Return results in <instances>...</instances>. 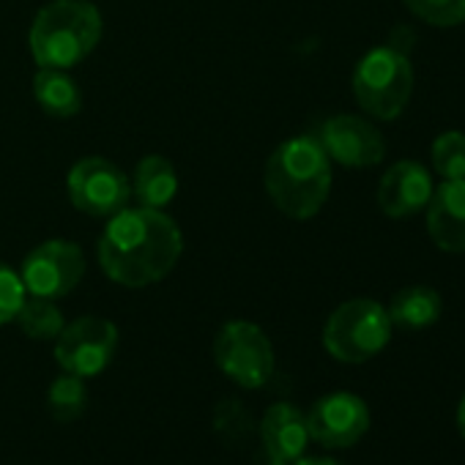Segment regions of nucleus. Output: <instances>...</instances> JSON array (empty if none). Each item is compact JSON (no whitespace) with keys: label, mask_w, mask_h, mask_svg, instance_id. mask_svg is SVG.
Wrapping results in <instances>:
<instances>
[{"label":"nucleus","mask_w":465,"mask_h":465,"mask_svg":"<svg viewBox=\"0 0 465 465\" xmlns=\"http://www.w3.org/2000/svg\"><path fill=\"white\" fill-rule=\"evenodd\" d=\"M432 194V178L424 164L402 159L391 164L378 183V205L386 216L402 219L427 205Z\"/></svg>","instance_id":"nucleus-14"},{"label":"nucleus","mask_w":465,"mask_h":465,"mask_svg":"<svg viewBox=\"0 0 465 465\" xmlns=\"http://www.w3.org/2000/svg\"><path fill=\"white\" fill-rule=\"evenodd\" d=\"M261 443L266 465H293L310 446L307 413L291 402H274L261 421Z\"/></svg>","instance_id":"nucleus-12"},{"label":"nucleus","mask_w":465,"mask_h":465,"mask_svg":"<svg viewBox=\"0 0 465 465\" xmlns=\"http://www.w3.org/2000/svg\"><path fill=\"white\" fill-rule=\"evenodd\" d=\"M25 302V282L17 272L0 263V326L17 318Z\"/></svg>","instance_id":"nucleus-23"},{"label":"nucleus","mask_w":465,"mask_h":465,"mask_svg":"<svg viewBox=\"0 0 465 465\" xmlns=\"http://www.w3.org/2000/svg\"><path fill=\"white\" fill-rule=\"evenodd\" d=\"M66 186H69L72 203L91 216L118 213L121 208H126L129 194H132V183L124 175V170L104 156L80 159L72 167Z\"/></svg>","instance_id":"nucleus-8"},{"label":"nucleus","mask_w":465,"mask_h":465,"mask_svg":"<svg viewBox=\"0 0 465 465\" xmlns=\"http://www.w3.org/2000/svg\"><path fill=\"white\" fill-rule=\"evenodd\" d=\"M413 45H416V34L408 25H397L391 31V36H389V47L397 50V53H402V55H408L413 50Z\"/></svg>","instance_id":"nucleus-24"},{"label":"nucleus","mask_w":465,"mask_h":465,"mask_svg":"<svg viewBox=\"0 0 465 465\" xmlns=\"http://www.w3.org/2000/svg\"><path fill=\"white\" fill-rule=\"evenodd\" d=\"M413 66L389 45L370 50L353 72V96L378 121H394L411 102Z\"/></svg>","instance_id":"nucleus-4"},{"label":"nucleus","mask_w":465,"mask_h":465,"mask_svg":"<svg viewBox=\"0 0 465 465\" xmlns=\"http://www.w3.org/2000/svg\"><path fill=\"white\" fill-rule=\"evenodd\" d=\"M310 440L323 449H348L370 430V408L359 394L334 391L321 397L307 413Z\"/></svg>","instance_id":"nucleus-10"},{"label":"nucleus","mask_w":465,"mask_h":465,"mask_svg":"<svg viewBox=\"0 0 465 465\" xmlns=\"http://www.w3.org/2000/svg\"><path fill=\"white\" fill-rule=\"evenodd\" d=\"M315 140L329 159L345 167H372L386 156L381 132L359 115H334L323 121Z\"/></svg>","instance_id":"nucleus-11"},{"label":"nucleus","mask_w":465,"mask_h":465,"mask_svg":"<svg viewBox=\"0 0 465 465\" xmlns=\"http://www.w3.org/2000/svg\"><path fill=\"white\" fill-rule=\"evenodd\" d=\"M266 192L291 219L315 216L331 192V162L315 137L282 143L266 162Z\"/></svg>","instance_id":"nucleus-2"},{"label":"nucleus","mask_w":465,"mask_h":465,"mask_svg":"<svg viewBox=\"0 0 465 465\" xmlns=\"http://www.w3.org/2000/svg\"><path fill=\"white\" fill-rule=\"evenodd\" d=\"M34 94L42 110L53 118H72L83 107L80 88L64 69H39L34 80Z\"/></svg>","instance_id":"nucleus-17"},{"label":"nucleus","mask_w":465,"mask_h":465,"mask_svg":"<svg viewBox=\"0 0 465 465\" xmlns=\"http://www.w3.org/2000/svg\"><path fill=\"white\" fill-rule=\"evenodd\" d=\"M85 274L83 250L72 242H45L23 263V282L31 296L61 299L69 296Z\"/></svg>","instance_id":"nucleus-9"},{"label":"nucleus","mask_w":465,"mask_h":465,"mask_svg":"<svg viewBox=\"0 0 465 465\" xmlns=\"http://www.w3.org/2000/svg\"><path fill=\"white\" fill-rule=\"evenodd\" d=\"M15 321L20 323V329L31 340H58V334L66 326L64 323V312L55 307V302L53 299H42V296L25 299Z\"/></svg>","instance_id":"nucleus-18"},{"label":"nucleus","mask_w":465,"mask_h":465,"mask_svg":"<svg viewBox=\"0 0 465 465\" xmlns=\"http://www.w3.org/2000/svg\"><path fill=\"white\" fill-rule=\"evenodd\" d=\"M102 17L85 0H55L31 28V53L42 69H72L94 53Z\"/></svg>","instance_id":"nucleus-3"},{"label":"nucleus","mask_w":465,"mask_h":465,"mask_svg":"<svg viewBox=\"0 0 465 465\" xmlns=\"http://www.w3.org/2000/svg\"><path fill=\"white\" fill-rule=\"evenodd\" d=\"M216 367L244 389H261L274 375V348L266 331L250 321H230L213 342Z\"/></svg>","instance_id":"nucleus-6"},{"label":"nucleus","mask_w":465,"mask_h":465,"mask_svg":"<svg viewBox=\"0 0 465 465\" xmlns=\"http://www.w3.org/2000/svg\"><path fill=\"white\" fill-rule=\"evenodd\" d=\"M440 310H443V302L435 288L411 285V288H402L391 299L386 312H389L391 326L405 329V331H419V329L432 326L440 318Z\"/></svg>","instance_id":"nucleus-15"},{"label":"nucleus","mask_w":465,"mask_h":465,"mask_svg":"<svg viewBox=\"0 0 465 465\" xmlns=\"http://www.w3.org/2000/svg\"><path fill=\"white\" fill-rule=\"evenodd\" d=\"M213 424L219 430L222 438L227 440H247L252 424H250V416L247 411L242 408L239 400H224L216 405V416H213Z\"/></svg>","instance_id":"nucleus-22"},{"label":"nucleus","mask_w":465,"mask_h":465,"mask_svg":"<svg viewBox=\"0 0 465 465\" xmlns=\"http://www.w3.org/2000/svg\"><path fill=\"white\" fill-rule=\"evenodd\" d=\"M424 208L432 244L451 255L465 252V178H449L432 186Z\"/></svg>","instance_id":"nucleus-13"},{"label":"nucleus","mask_w":465,"mask_h":465,"mask_svg":"<svg viewBox=\"0 0 465 465\" xmlns=\"http://www.w3.org/2000/svg\"><path fill=\"white\" fill-rule=\"evenodd\" d=\"M391 337L386 307L372 299H351L340 304L323 329V348L345 364H361L378 356Z\"/></svg>","instance_id":"nucleus-5"},{"label":"nucleus","mask_w":465,"mask_h":465,"mask_svg":"<svg viewBox=\"0 0 465 465\" xmlns=\"http://www.w3.org/2000/svg\"><path fill=\"white\" fill-rule=\"evenodd\" d=\"M183 239L178 224L156 208H121L99 242L104 274L124 288H145L164 280L178 263Z\"/></svg>","instance_id":"nucleus-1"},{"label":"nucleus","mask_w":465,"mask_h":465,"mask_svg":"<svg viewBox=\"0 0 465 465\" xmlns=\"http://www.w3.org/2000/svg\"><path fill=\"white\" fill-rule=\"evenodd\" d=\"M457 427H460V432L465 438V397L460 400V408H457Z\"/></svg>","instance_id":"nucleus-26"},{"label":"nucleus","mask_w":465,"mask_h":465,"mask_svg":"<svg viewBox=\"0 0 465 465\" xmlns=\"http://www.w3.org/2000/svg\"><path fill=\"white\" fill-rule=\"evenodd\" d=\"M432 170L449 181V178H465V134L457 129H449L435 137L430 148Z\"/></svg>","instance_id":"nucleus-20"},{"label":"nucleus","mask_w":465,"mask_h":465,"mask_svg":"<svg viewBox=\"0 0 465 465\" xmlns=\"http://www.w3.org/2000/svg\"><path fill=\"white\" fill-rule=\"evenodd\" d=\"M293 465H342V462H337V460H331V457H302V460H296Z\"/></svg>","instance_id":"nucleus-25"},{"label":"nucleus","mask_w":465,"mask_h":465,"mask_svg":"<svg viewBox=\"0 0 465 465\" xmlns=\"http://www.w3.org/2000/svg\"><path fill=\"white\" fill-rule=\"evenodd\" d=\"M408 12L435 28H457L465 23V0H402Z\"/></svg>","instance_id":"nucleus-21"},{"label":"nucleus","mask_w":465,"mask_h":465,"mask_svg":"<svg viewBox=\"0 0 465 465\" xmlns=\"http://www.w3.org/2000/svg\"><path fill=\"white\" fill-rule=\"evenodd\" d=\"M178 192V173L164 156H145L134 173V194L140 205L162 211Z\"/></svg>","instance_id":"nucleus-16"},{"label":"nucleus","mask_w":465,"mask_h":465,"mask_svg":"<svg viewBox=\"0 0 465 465\" xmlns=\"http://www.w3.org/2000/svg\"><path fill=\"white\" fill-rule=\"evenodd\" d=\"M85 402H88V389H85L83 378L69 375V372H64L61 378H55L53 386H50V391H47L50 413H53V419H58L64 424L80 419L83 411H85Z\"/></svg>","instance_id":"nucleus-19"},{"label":"nucleus","mask_w":465,"mask_h":465,"mask_svg":"<svg viewBox=\"0 0 465 465\" xmlns=\"http://www.w3.org/2000/svg\"><path fill=\"white\" fill-rule=\"evenodd\" d=\"M118 348V329L104 318H80L58 334L55 359L64 372L94 378L107 370Z\"/></svg>","instance_id":"nucleus-7"}]
</instances>
